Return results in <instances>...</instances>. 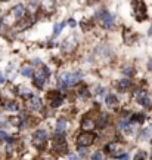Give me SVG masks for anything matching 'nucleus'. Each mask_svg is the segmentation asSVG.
<instances>
[{
  "label": "nucleus",
  "instance_id": "1",
  "mask_svg": "<svg viewBox=\"0 0 152 160\" xmlns=\"http://www.w3.org/2000/svg\"><path fill=\"white\" fill-rule=\"evenodd\" d=\"M95 17H96V19H99L102 22V27H103V28H111L114 25V17L108 11H105V9L97 11Z\"/></svg>",
  "mask_w": 152,
  "mask_h": 160
},
{
  "label": "nucleus",
  "instance_id": "2",
  "mask_svg": "<svg viewBox=\"0 0 152 160\" xmlns=\"http://www.w3.org/2000/svg\"><path fill=\"white\" fill-rule=\"evenodd\" d=\"M96 139V135L95 132H83V133H80L78 138H77V142H78L80 147H89V145H92V144L95 142Z\"/></svg>",
  "mask_w": 152,
  "mask_h": 160
},
{
  "label": "nucleus",
  "instance_id": "3",
  "mask_svg": "<svg viewBox=\"0 0 152 160\" xmlns=\"http://www.w3.org/2000/svg\"><path fill=\"white\" fill-rule=\"evenodd\" d=\"M33 141L34 144L39 147V148H43L45 147L46 141H47V132L45 129H37L34 132V137H33Z\"/></svg>",
  "mask_w": 152,
  "mask_h": 160
},
{
  "label": "nucleus",
  "instance_id": "4",
  "mask_svg": "<svg viewBox=\"0 0 152 160\" xmlns=\"http://www.w3.org/2000/svg\"><path fill=\"white\" fill-rule=\"evenodd\" d=\"M135 8V15L137 21H143L146 18V5L143 2H133L131 3Z\"/></svg>",
  "mask_w": 152,
  "mask_h": 160
},
{
  "label": "nucleus",
  "instance_id": "5",
  "mask_svg": "<svg viewBox=\"0 0 152 160\" xmlns=\"http://www.w3.org/2000/svg\"><path fill=\"white\" fill-rule=\"evenodd\" d=\"M53 150L58 153H67V141L64 135H56L55 141H53Z\"/></svg>",
  "mask_w": 152,
  "mask_h": 160
},
{
  "label": "nucleus",
  "instance_id": "6",
  "mask_svg": "<svg viewBox=\"0 0 152 160\" xmlns=\"http://www.w3.org/2000/svg\"><path fill=\"white\" fill-rule=\"evenodd\" d=\"M46 79H47V77L43 74V71H39L37 74L34 76V86H36L37 89H43V88H45Z\"/></svg>",
  "mask_w": 152,
  "mask_h": 160
},
{
  "label": "nucleus",
  "instance_id": "7",
  "mask_svg": "<svg viewBox=\"0 0 152 160\" xmlns=\"http://www.w3.org/2000/svg\"><path fill=\"white\" fill-rule=\"evenodd\" d=\"M28 107L31 110H40L41 108V99H40L37 95H33V97L28 99Z\"/></svg>",
  "mask_w": 152,
  "mask_h": 160
},
{
  "label": "nucleus",
  "instance_id": "8",
  "mask_svg": "<svg viewBox=\"0 0 152 160\" xmlns=\"http://www.w3.org/2000/svg\"><path fill=\"white\" fill-rule=\"evenodd\" d=\"M69 74L71 73H62L61 76H59V88L61 89H67V88H69Z\"/></svg>",
  "mask_w": 152,
  "mask_h": 160
},
{
  "label": "nucleus",
  "instance_id": "9",
  "mask_svg": "<svg viewBox=\"0 0 152 160\" xmlns=\"http://www.w3.org/2000/svg\"><path fill=\"white\" fill-rule=\"evenodd\" d=\"M107 126H108V116L105 113H101L97 120H96V128L97 129H105Z\"/></svg>",
  "mask_w": 152,
  "mask_h": 160
},
{
  "label": "nucleus",
  "instance_id": "10",
  "mask_svg": "<svg viewBox=\"0 0 152 160\" xmlns=\"http://www.w3.org/2000/svg\"><path fill=\"white\" fill-rule=\"evenodd\" d=\"M67 129V120L65 119H59L56 122V133L58 135H64Z\"/></svg>",
  "mask_w": 152,
  "mask_h": 160
},
{
  "label": "nucleus",
  "instance_id": "11",
  "mask_svg": "<svg viewBox=\"0 0 152 160\" xmlns=\"http://www.w3.org/2000/svg\"><path fill=\"white\" fill-rule=\"evenodd\" d=\"M12 13H13V17L17 18V19H19V18L25 13V9H24L22 5H17L15 8H13V12H12Z\"/></svg>",
  "mask_w": 152,
  "mask_h": 160
},
{
  "label": "nucleus",
  "instance_id": "12",
  "mask_svg": "<svg viewBox=\"0 0 152 160\" xmlns=\"http://www.w3.org/2000/svg\"><path fill=\"white\" fill-rule=\"evenodd\" d=\"M95 125H96V123L90 119V117H86V119L83 120V125H81V126H83V129H86V132H90L89 129H93V128H95Z\"/></svg>",
  "mask_w": 152,
  "mask_h": 160
},
{
  "label": "nucleus",
  "instance_id": "13",
  "mask_svg": "<svg viewBox=\"0 0 152 160\" xmlns=\"http://www.w3.org/2000/svg\"><path fill=\"white\" fill-rule=\"evenodd\" d=\"M130 86H131V82L129 79H123L118 82V89L120 91H127Z\"/></svg>",
  "mask_w": 152,
  "mask_h": 160
},
{
  "label": "nucleus",
  "instance_id": "14",
  "mask_svg": "<svg viewBox=\"0 0 152 160\" xmlns=\"http://www.w3.org/2000/svg\"><path fill=\"white\" fill-rule=\"evenodd\" d=\"M62 101H64V95L53 98V99H50V107H53V108H58V107H61V105H62Z\"/></svg>",
  "mask_w": 152,
  "mask_h": 160
},
{
  "label": "nucleus",
  "instance_id": "15",
  "mask_svg": "<svg viewBox=\"0 0 152 160\" xmlns=\"http://www.w3.org/2000/svg\"><path fill=\"white\" fill-rule=\"evenodd\" d=\"M5 108L7 110V111H18V110H19V105H18L15 101H9V102H6Z\"/></svg>",
  "mask_w": 152,
  "mask_h": 160
},
{
  "label": "nucleus",
  "instance_id": "16",
  "mask_svg": "<svg viewBox=\"0 0 152 160\" xmlns=\"http://www.w3.org/2000/svg\"><path fill=\"white\" fill-rule=\"evenodd\" d=\"M64 27H65V22H56L55 24V27H53V36L56 37V36L61 34V31L64 30Z\"/></svg>",
  "mask_w": 152,
  "mask_h": 160
},
{
  "label": "nucleus",
  "instance_id": "17",
  "mask_svg": "<svg viewBox=\"0 0 152 160\" xmlns=\"http://www.w3.org/2000/svg\"><path fill=\"white\" fill-rule=\"evenodd\" d=\"M130 122H137V123H143V122H145V114H142V113L133 114V116H131V119H130Z\"/></svg>",
  "mask_w": 152,
  "mask_h": 160
},
{
  "label": "nucleus",
  "instance_id": "18",
  "mask_svg": "<svg viewBox=\"0 0 152 160\" xmlns=\"http://www.w3.org/2000/svg\"><path fill=\"white\" fill-rule=\"evenodd\" d=\"M105 102H107V105H115V104H117V97L112 95V93H109V95L105 98Z\"/></svg>",
  "mask_w": 152,
  "mask_h": 160
},
{
  "label": "nucleus",
  "instance_id": "19",
  "mask_svg": "<svg viewBox=\"0 0 152 160\" xmlns=\"http://www.w3.org/2000/svg\"><path fill=\"white\" fill-rule=\"evenodd\" d=\"M21 73H22V76H25V77H33L34 76V71L31 67H24V68L21 70Z\"/></svg>",
  "mask_w": 152,
  "mask_h": 160
},
{
  "label": "nucleus",
  "instance_id": "20",
  "mask_svg": "<svg viewBox=\"0 0 152 160\" xmlns=\"http://www.w3.org/2000/svg\"><path fill=\"white\" fill-rule=\"evenodd\" d=\"M19 92H21L19 95H21L22 98H27V99H30V98L33 97V93H31V92H30L27 88H21V91H19Z\"/></svg>",
  "mask_w": 152,
  "mask_h": 160
},
{
  "label": "nucleus",
  "instance_id": "21",
  "mask_svg": "<svg viewBox=\"0 0 152 160\" xmlns=\"http://www.w3.org/2000/svg\"><path fill=\"white\" fill-rule=\"evenodd\" d=\"M135 97H136V99H137L139 102H140V101H143L145 98H148V97H146V92H145V91H142V89H140V91H137V92H136V95H135Z\"/></svg>",
  "mask_w": 152,
  "mask_h": 160
},
{
  "label": "nucleus",
  "instance_id": "22",
  "mask_svg": "<svg viewBox=\"0 0 152 160\" xmlns=\"http://www.w3.org/2000/svg\"><path fill=\"white\" fill-rule=\"evenodd\" d=\"M118 148V144L117 142H111V144H108L107 147H105V150H107L108 153H115V150Z\"/></svg>",
  "mask_w": 152,
  "mask_h": 160
},
{
  "label": "nucleus",
  "instance_id": "23",
  "mask_svg": "<svg viewBox=\"0 0 152 160\" xmlns=\"http://www.w3.org/2000/svg\"><path fill=\"white\" fill-rule=\"evenodd\" d=\"M148 157L146 151H137V154L135 156V160H145Z\"/></svg>",
  "mask_w": 152,
  "mask_h": 160
},
{
  "label": "nucleus",
  "instance_id": "24",
  "mask_svg": "<svg viewBox=\"0 0 152 160\" xmlns=\"http://www.w3.org/2000/svg\"><path fill=\"white\" fill-rule=\"evenodd\" d=\"M78 93H80V97H83V98H89L90 97V93H89V89H87V88H81V89H80L78 91Z\"/></svg>",
  "mask_w": 152,
  "mask_h": 160
},
{
  "label": "nucleus",
  "instance_id": "25",
  "mask_svg": "<svg viewBox=\"0 0 152 160\" xmlns=\"http://www.w3.org/2000/svg\"><path fill=\"white\" fill-rule=\"evenodd\" d=\"M123 73L126 76H129V77H130V76L135 74V68H133V67H126V68L123 70Z\"/></svg>",
  "mask_w": 152,
  "mask_h": 160
},
{
  "label": "nucleus",
  "instance_id": "26",
  "mask_svg": "<svg viewBox=\"0 0 152 160\" xmlns=\"http://www.w3.org/2000/svg\"><path fill=\"white\" fill-rule=\"evenodd\" d=\"M92 160H103V157H102V153H99V151H96L95 154L92 156Z\"/></svg>",
  "mask_w": 152,
  "mask_h": 160
},
{
  "label": "nucleus",
  "instance_id": "27",
  "mask_svg": "<svg viewBox=\"0 0 152 160\" xmlns=\"http://www.w3.org/2000/svg\"><path fill=\"white\" fill-rule=\"evenodd\" d=\"M7 133H6L5 131H0V142H2V141H7Z\"/></svg>",
  "mask_w": 152,
  "mask_h": 160
},
{
  "label": "nucleus",
  "instance_id": "28",
  "mask_svg": "<svg viewBox=\"0 0 152 160\" xmlns=\"http://www.w3.org/2000/svg\"><path fill=\"white\" fill-rule=\"evenodd\" d=\"M78 153L81 157H86V154H87V148L86 147H78Z\"/></svg>",
  "mask_w": 152,
  "mask_h": 160
},
{
  "label": "nucleus",
  "instance_id": "29",
  "mask_svg": "<svg viewBox=\"0 0 152 160\" xmlns=\"http://www.w3.org/2000/svg\"><path fill=\"white\" fill-rule=\"evenodd\" d=\"M118 128H120V129H127V122L121 120V122L118 123Z\"/></svg>",
  "mask_w": 152,
  "mask_h": 160
},
{
  "label": "nucleus",
  "instance_id": "30",
  "mask_svg": "<svg viewBox=\"0 0 152 160\" xmlns=\"http://www.w3.org/2000/svg\"><path fill=\"white\" fill-rule=\"evenodd\" d=\"M130 157H129V154L127 153H123V154H120L118 156V160H129Z\"/></svg>",
  "mask_w": 152,
  "mask_h": 160
},
{
  "label": "nucleus",
  "instance_id": "31",
  "mask_svg": "<svg viewBox=\"0 0 152 160\" xmlns=\"http://www.w3.org/2000/svg\"><path fill=\"white\" fill-rule=\"evenodd\" d=\"M68 25H69V27H75V25H77L75 19H73V18H71V19H68Z\"/></svg>",
  "mask_w": 152,
  "mask_h": 160
},
{
  "label": "nucleus",
  "instance_id": "32",
  "mask_svg": "<svg viewBox=\"0 0 152 160\" xmlns=\"http://www.w3.org/2000/svg\"><path fill=\"white\" fill-rule=\"evenodd\" d=\"M103 91H105V89H103V88H101V86H99V88H97V95H102V93H103Z\"/></svg>",
  "mask_w": 152,
  "mask_h": 160
},
{
  "label": "nucleus",
  "instance_id": "33",
  "mask_svg": "<svg viewBox=\"0 0 152 160\" xmlns=\"http://www.w3.org/2000/svg\"><path fill=\"white\" fill-rule=\"evenodd\" d=\"M148 70H151V71H152V58L148 61Z\"/></svg>",
  "mask_w": 152,
  "mask_h": 160
},
{
  "label": "nucleus",
  "instance_id": "34",
  "mask_svg": "<svg viewBox=\"0 0 152 160\" xmlns=\"http://www.w3.org/2000/svg\"><path fill=\"white\" fill-rule=\"evenodd\" d=\"M5 76H3V74H2V73H0V83H5Z\"/></svg>",
  "mask_w": 152,
  "mask_h": 160
},
{
  "label": "nucleus",
  "instance_id": "35",
  "mask_svg": "<svg viewBox=\"0 0 152 160\" xmlns=\"http://www.w3.org/2000/svg\"><path fill=\"white\" fill-rule=\"evenodd\" d=\"M34 64H36V65H41V61H40V59H34Z\"/></svg>",
  "mask_w": 152,
  "mask_h": 160
},
{
  "label": "nucleus",
  "instance_id": "36",
  "mask_svg": "<svg viewBox=\"0 0 152 160\" xmlns=\"http://www.w3.org/2000/svg\"><path fill=\"white\" fill-rule=\"evenodd\" d=\"M69 160H80V159H77L75 156H69Z\"/></svg>",
  "mask_w": 152,
  "mask_h": 160
},
{
  "label": "nucleus",
  "instance_id": "37",
  "mask_svg": "<svg viewBox=\"0 0 152 160\" xmlns=\"http://www.w3.org/2000/svg\"><path fill=\"white\" fill-rule=\"evenodd\" d=\"M149 36H152V25L149 27Z\"/></svg>",
  "mask_w": 152,
  "mask_h": 160
},
{
  "label": "nucleus",
  "instance_id": "38",
  "mask_svg": "<svg viewBox=\"0 0 152 160\" xmlns=\"http://www.w3.org/2000/svg\"><path fill=\"white\" fill-rule=\"evenodd\" d=\"M151 160H152V157H151Z\"/></svg>",
  "mask_w": 152,
  "mask_h": 160
}]
</instances>
